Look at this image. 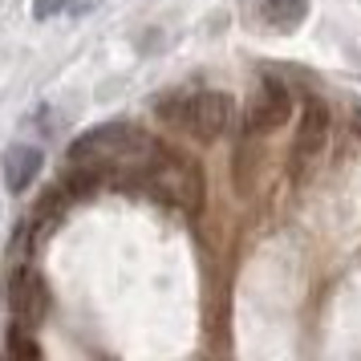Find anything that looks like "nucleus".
Masks as SVG:
<instances>
[{
	"mask_svg": "<svg viewBox=\"0 0 361 361\" xmlns=\"http://www.w3.org/2000/svg\"><path fill=\"white\" fill-rule=\"evenodd\" d=\"M130 191H142V195L159 199V203H171L179 212H191L195 215L203 207V171L199 163L183 159V154H171V150H154V159L142 166V175L134 179Z\"/></svg>",
	"mask_w": 361,
	"mask_h": 361,
	"instance_id": "nucleus-2",
	"label": "nucleus"
},
{
	"mask_svg": "<svg viewBox=\"0 0 361 361\" xmlns=\"http://www.w3.org/2000/svg\"><path fill=\"white\" fill-rule=\"evenodd\" d=\"M69 0H37V17L45 20V17H53V13H61Z\"/></svg>",
	"mask_w": 361,
	"mask_h": 361,
	"instance_id": "nucleus-9",
	"label": "nucleus"
},
{
	"mask_svg": "<svg viewBox=\"0 0 361 361\" xmlns=\"http://www.w3.org/2000/svg\"><path fill=\"white\" fill-rule=\"evenodd\" d=\"M154 114L163 118V126L179 134H191L199 142H215L240 122L235 98L224 90H171L154 102Z\"/></svg>",
	"mask_w": 361,
	"mask_h": 361,
	"instance_id": "nucleus-1",
	"label": "nucleus"
},
{
	"mask_svg": "<svg viewBox=\"0 0 361 361\" xmlns=\"http://www.w3.org/2000/svg\"><path fill=\"white\" fill-rule=\"evenodd\" d=\"M288 114H293V90L280 82H264V90L252 98V106H247L244 114V138H260V134H272L280 130L284 122H288Z\"/></svg>",
	"mask_w": 361,
	"mask_h": 361,
	"instance_id": "nucleus-4",
	"label": "nucleus"
},
{
	"mask_svg": "<svg viewBox=\"0 0 361 361\" xmlns=\"http://www.w3.org/2000/svg\"><path fill=\"white\" fill-rule=\"evenodd\" d=\"M325 138H329V110H325V102H309V106H305V118H300V130H296V142H293L296 175H305V171L321 159Z\"/></svg>",
	"mask_w": 361,
	"mask_h": 361,
	"instance_id": "nucleus-5",
	"label": "nucleus"
},
{
	"mask_svg": "<svg viewBox=\"0 0 361 361\" xmlns=\"http://www.w3.org/2000/svg\"><path fill=\"white\" fill-rule=\"evenodd\" d=\"M41 166H45L41 147H29V142L8 147V150H4V183H8V191L25 195V191H29V183L41 175Z\"/></svg>",
	"mask_w": 361,
	"mask_h": 361,
	"instance_id": "nucleus-6",
	"label": "nucleus"
},
{
	"mask_svg": "<svg viewBox=\"0 0 361 361\" xmlns=\"http://www.w3.org/2000/svg\"><path fill=\"white\" fill-rule=\"evenodd\" d=\"M33 325H20V321H13V329H8V353H17V357H41V345L33 341V333H29Z\"/></svg>",
	"mask_w": 361,
	"mask_h": 361,
	"instance_id": "nucleus-8",
	"label": "nucleus"
},
{
	"mask_svg": "<svg viewBox=\"0 0 361 361\" xmlns=\"http://www.w3.org/2000/svg\"><path fill=\"white\" fill-rule=\"evenodd\" d=\"M309 17V0H260V20L276 33H293Z\"/></svg>",
	"mask_w": 361,
	"mask_h": 361,
	"instance_id": "nucleus-7",
	"label": "nucleus"
},
{
	"mask_svg": "<svg viewBox=\"0 0 361 361\" xmlns=\"http://www.w3.org/2000/svg\"><path fill=\"white\" fill-rule=\"evenodd\" d=\"M4 296H8L13 321H20V325H37L45 317V309H49V288H45L41 272L29 268V264H17L13 268V276L4 284Z\"/></svg>",
	"mask_w": 361,
	"mask_h": 361,
	"instance_id": "nucleus-3",
	"label": "nucleus"
}]
</instances>
